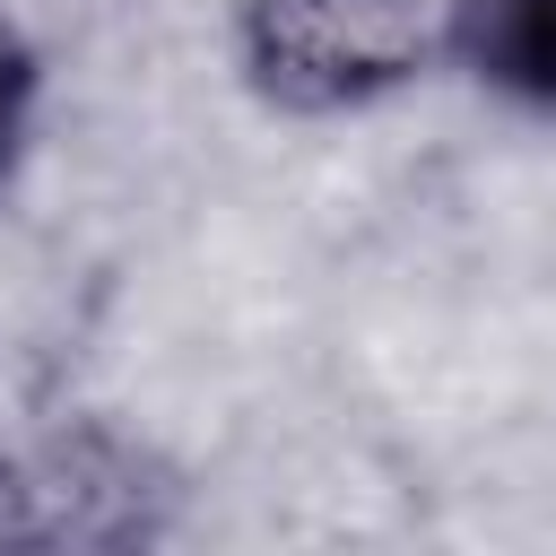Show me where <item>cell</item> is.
<instances>
[{
	"label": "cell",
	"mask_w": 556,
	"mask_h": 556,
	"mask_svg": "<svg viewBox=\"0 0 556 556\" xmlns=\"http://www.w3.org/2000/svg\"><path fill=\"white\" fill-rule=\"evenodd\" d=\"M460 0H235V78L278 122H348L452 70Z\"/></svg>",
	"instance_id": "cell-1"
},
{
	"label": "cell",
	"mask_w": 556,
	"mask_h": 556,
	"mask_svg": "<svg viewBox=\"0 0 556 556\" xmlns=\"http://www.w3.org/2000/svg\"><path fill=\"white\" fill-rule=\"evenodd\" d=\"M182 530L174 469L87 417H0V547H156Z\"/></svg>",
	"instance_id": "cell-2"
},
{
	"label": "cell",
	"mask_w": 556,
	"mask_h": 556,
	"mask_svg": "<svg viewBox=\"0 0 556 556\" xmlns=\"http://www.w3.org/2000/svg\"><path fill=\"white\" fill-rule=\"evenodd\" d=\"M452 70L478 96L556 122V0H460Z\"/></svg>",
	"instance_id": "cell-3"
},
{
	"label": "cell",
	"mask_w": 556,
	"mask_h": 556,
	"mask_svg": "<svg viewBox=\"0 0 556 556\" xmlns=\"http://www.w3.org/2000/svg\"><path fill=\"white\" fill-rule=\"evenodd\" d=\"M43 87H52V70H43V43L17 26V17H0V191L26 174V156H35V130H43Z\"/></svg>",
	"instance_id": "cell-4"
}]
</instances>
